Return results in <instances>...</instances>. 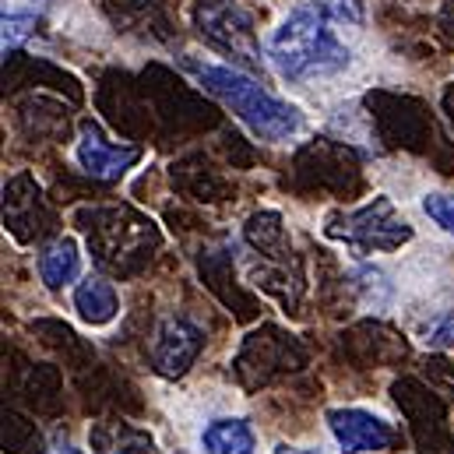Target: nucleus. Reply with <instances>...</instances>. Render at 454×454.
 Wrapping results in <instances>:
<instances>
[{"label":"nucleus","instance_id":"obj_14","mask_svg":"<svg viewBox=\"0 0 454 454\" xmlns=\"http://www.w3.org/2000/svg\"><path fill=\"white\" fill-rule=\"evenodd\" d=\"M46 454H85V451H82L78 444H67V441H57V444H53V448H50V451H46Z\"/></svg>","mask_w":454,"mask_h":454},{"label":"nucleus","instance_id":"obj_8","mask_svg":"<svg viewBox=\"0 0 454 454\" xmlns=\"http://www.w3.org/2000/svg\"><path fill=\"white\" fill-rule=\"evenodd\" d=\"M74 310L85 325L103 328L120 314V293L114 289V282H106L99 275H89L74 286Z\"/></svg>","mask_w":454,"mask_h":454},{"label":"nucleus","instance_id":"obj_11","mask_svg":"<svg viewBox=\"0 0 454 454\" xmlns=\"http://www.w3.org/2000/svg\"><path fill=\"white\" fill-rule=\"evenodd\" d=\"M423 212L437 229H444L448 236H454V194L451 191H434L423 198Z\"/></svg>","mask_w":454,"mask_h":454},{"label":"nucleus","instance_id":"obj_6","mask_svg":"<svg viewBox=\"0 0 454 454\" xmlns=\"http://www.w3.org/2000/svg\"><path fill=\"white\" fill-rule=\"evenodd\" d=\"M205 345V335L198 325H191L187 317H169L159 335H155V348H152V359H155V370L162 377H180L187 373V366L198 359Z\"/></svg>","mask_w":454,"mask_h":454},{"label":"nucleus","instance_id":"obj_4","mask_svg":"<svg viewBox=\"0 0 454 454\" xmlns=\"http://www.w3.org/2000/svg\"><path fill=\"white\" fill-rule=\"evenodd\" d=\"M325 419L332 437L339 441L341 454H384L398 444V430L370 409H356V405L332 409Z\"/></svg>","mask_w":454,"mask_h":454},{"label":"nucleus","instance_id":"obj_12","mask_svg":"<svg viewBox=\"0 0 454 454\" xmlns=\"http://www.w3.org/2000/svg\"><path fill=\"white\" fill-rule=\"evenodd\" d=\"M328 14L339 21L341 28H363L366 25V4L363 0H321Z\"/></svg>","mask_w":454,"mask_h":454},{"label":"nucleus","instance_id":"obj_13","mask_svg":"<svg viewBox=\"0 0 454 454\" xmlns=\"http://www.w3.org/2000/svg\"><path fill=\"white\" fill-rule=\"evenodd\" d=\"M423 345H430V348H454V310L437 314L423 328Z\"/></svg>","mask_w":454,"mask_h":454},{"label":"nucleus","instance_id":"obj_3","mask_svg":"<svg viewBox=\"0 0 454 454\" xmlns=\"http://www.w3.org/2000/svg\"><path fill=\"white\" fill-rule=\"evenodd\" d=\"M328 236H335L348 247H359L366 254L377 250H398L402 243L412 239V226L395 212L391 198H377L359 212H348L328 223Z\"/></svg>","mask_w":454,"mask_h":454},{"label":"nucleus","instance_id":"obj_7","mask_svg":"<svg viewBox=\"0 0 454 454\" xmlns=\"http://www.w3.org/2000/svg\"><path fill=\"white\" fill-rule=\"evenodd\" d=\"M201 25H205L201 32H208L215 46H223L236 57H247V60H261L250 18L236 4H208V7H201Z\"/></svg>","mask_w":454,"mask_h":454},{"label":"nucleus","instance_id":"obj_10","mask_svg":"<svg viewBox=\"0 0 454 454\" xmlns=\"http://www.w3.org/2000/svg\"><path fill=\"white\" fill-rule=\"evenodd\" d=\"M78 275H82V250H78V239L64 236V239L50 243V247L39 254V278H43L46 289H64V286H71Z\"/></svg>","mask_w":454,"mask_h":454},{"label":"nucleus","instance_id":"obj_2","mask_svg":"<svg viewBox=\"0 0 454 454\" xmlns=\"http://www.w3.org/2000/svg\"><path fill=\"white\" fill-rule=\"evenodd\" d=\"M187 71H191V74L201 82V89H205L208 96H215L254 137L275 145V141H289V137H296V134L303 130V114H300L293 103H286V99L271 96L268 89H261L250 74H243V71H236V67H226V64H212V60H205V64H201V60H191Z\"/></svg>","mask_w":454,"mask_h":454},{"label":"nucleus","instance_id":"obj_5","mask_svg":"<svg viewBox=\"0 0 454 454\" xmlns=\"http://www.w3.org/2000/svg\"><path fill=\"white\" fill-rule=\"evenodd\" d=\"M137 159H141V152H137L134 145H116V141L106 137V130H103L96 120H82L78 145H74V162H78L92 180L114 184V180H120Z\"/></svg>","mask_w":454,"mask_h":454},{"label":"nucleus","instance_id":"obj_9","mask_svg":"<svg viewBox=\"0 0 454 454\" xmlns=\"http://www.w3.org/2000/svg\"><path fill=\"white\" fill-rule=\"evenodd\" d=\"M201 451L205 454H257V434L239 416L208 419L201 430Z\"/></svg>","mask_w":454,"mask_h":454},{"label":"nucleus","instance_id":"obj_15","mask_svg":"<svg viewBox=\"0 0 454 454\" xmlns=\"http://www.w3.org/2000/svg\"><path fill=\"white\" fill-rule=\"evenodd\" d=\"M275 454H321V451H314V448H278Z\"/></svg>","mask_w":454,"mask_h":454},{"label":"nucleus","instance_id":"obj_1","mask_svg":"<svg viewBox=\"0 0 454 454\" xmlns=\"http://www.w3.org/2000/svg\"><path fill=\"white\" fill-rule=\"evenodd\" d=\"M264 57L271 71L293 85H310L341 74L352 64V50L339 35V21L321 0L296 4L268 35Z\"/></svg>","mask_w":454,"mask_h":454}]
</instances>
